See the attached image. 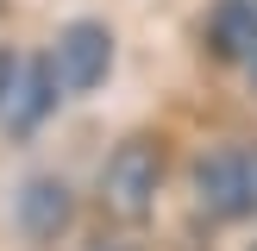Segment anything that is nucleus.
Returning <instances> with one entry per match:
<instances>
[{"instance_id": "nucleus-3", "label": "nucleus", "mask_w": 257, "mask_h": 251, "mask_svg": "<svg viewBox=\"0 0 257 251\" xmlns=\"http://www.w3.org/2000/svg\"><path fill=\"white\" fill-rule=\"evenodd\" d=\"M63 94H69V88H63V75H57V57H50V50H32V57L19 63V75H13V94L0 100L7 138H38L57 119Z\"/></svg>"}, {"instance_id": "nucleus-10", "label": "nucleus", "mask_w": 257, "mask_h": 251, "mask_svg": "<svg viewBox=\"0 0 257 251\" xmlns=\"http://www.w3.org/2000/svg\"><path fill=\"white\" fill-rule=\"evenodd\" d=\"M251 251H257V245H251Z\"/></svg>"}, {"instance_id": "nucleus-9", "label": "nucleus", "mask_w": 257, "mask_h": 251, "mask_svg": "<svg viewBox=\"0 0 257 251\" xmlns=\"http://www.w3.org/2000/svg\"><path fill=\"white\" fill-rule=\"evenodd\" d=\"M100 251H125V245H100Z\"/></svg>"}, {"instance_id": "nucleus-7", "label": "nucleus", "mask_w": 257, "mask_h": 251, "mask_svg": "<svg viewBox=\"0 0 257 251\" xmlns=\"http://www.w3.org/2000/svg\"><path fill=\"white\" fill-rule=\"evenodd\" d=\"M19 63H25V50H19V44H0V100L13 94V75H19Z\"/></svg>"}, {"instance_id": "nucleus-5", "label": "nucleus", "mask_w": 257, "mask_h": 251, "mask_svg": "<svg viewBox=\"0 0 257 251\" xmlns=\"http://www.w3.org/2000/svg\"><path fill=\"white\" fill-rule=\"evenodd\" d=\"M13 213H19V232L25 238H63L75 220V188L63 182V176H32V182L19 188V201H13Z\"/></svg>"}, {"instance_id": "nucleus-1", "label": "nucleus", "mask_w": 257, "mask_h": 251, "mask_svg": "<svg viewBox=\"0 0 257 251\" xmlns=\"http://www.w3.org/2000/svg\"><path fill=\"white\" fill-rule=\"evenodd\" d=\"M195 195L213 220H257V145H213L195 157Z\"/></svg>"}, {"instance_id": "nucleus-6", "label": "nucleus", "mask_w": 257, "mask_h": 251, "mask_svg": "<svg viewBox=\"0 0 257 251\" xmlns=\"http://www.w3.org/2000/svg\"><path fill=\"white\" fill-rule=\"evenodd\" d=\"M207 44L220 63H251L257 57V0H220L207 13Z\"/></svg>"}, {"instance_id": "nucleus-2", "label": "nucleus", "mask_w": 257, "mask_h": 251, "mask_svg": "<svg viewBox=\"0 0 257 251\" xmlns=\"http://www.w3.org/2000/svg\"><path fill=\"white\" fill-rule=\"evenodd\" d=\"M163 176H170L163 145H157L151 132H132V138H119V145H113L107 170H100V195H107L113 213H132V220H138V213H151Z\"/></svg>"}, {"instance_id": "nucleus-8", "label": "nucleus", "mask_w": 257, "mask_h": 251, "mask_svg": "<svg viewBox=\"0 0 257 251\" xmlns=\"http://www.w3.org/2000/svg\"><path fill=\"white\" fill-rule=\"evenodd\" d=\"M245 69H251V88H257V57H251V63H245Z\"/></svg>"}, {"instance_id": "nucleus-4", "label": "nucleus", "mask_w": 257, "mask_h": 251, "mask_svg": "<svg viewBox=\"0 0 257 251\" xmlns=\"http://www.w3.org/2000/svg\"><path fill=\"white\" fill-rule=\"evenodd\" d=\"M50 57H57V75H63L69 94H94V88H107V75H113L119 38H113L107 19H69L57 32V44H50Z\"/></svg>"}]
</instances>
